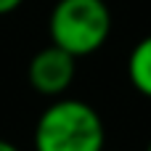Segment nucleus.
<instances>
[{"mask_svg": "<svg viewBox=\"0 0 151 151\" xmlns=\"http://www.w3.org/2000/svg\"><path fill=\"white\" fill-rule=\"evenodd\" d=\"M146 151H151V141H149V146H146Z\"/></svg>", "mask_w": 151, "mask_h": 151, "instance_id": "0eeeda50", "label": "nucleus"}, {"mask_svg": "<svg viewBox=\"0 0 151 151\" xmlns=\"http://www.w3.org/2000/svg\"><path fill=\"white\" fill-rule=\"evenodd\" d=\"M21 3H24V0H0V16L13 13L16 8H21Z\"/></svg>", "mask_w": 151, "mask_h": 151, "instance_id": "39448f33", "label": "nucleus"}, {"mask_svg": "<svg viewBox=\"0 0 151 151\" xmlns=\"http://www.w3.org/2000/svg\"><path fill=\"white\" fill-rule=\"evenodd\" d=\"M104 151H109V149H104Z\"/></svg>", "mask_w": 151, "mask_h": 151, "instance_id": "6e6552de", "label": "nucleus"}, {"mask_svg": "<svg viewBox=\"0 0 151 151\" xmlns=\"http://www.w3.org/2000/svg\"><path fill=\"white\" fill-rule=\"evenodd\" d=\"M127 77L130 85L141 93L151 98V35L141 37L135 42V48L127 56Z\"/></svg>", "mask_w": 151, "mask_h": 151, "instance_id": "20e7f679", "label": "nucleus"}, {"mask_svg": "<svg viewBox=\"0 0 151 151\" xmlns=\"http://www.w3.org/2000/svg\"><path fill=\"white\" fill-rule=\"evenodd\" d=\"M74 74H77V58L56 48L53 42L40 48L27 66V80L32 90L53 101L66 96V90L74 82Z\"/></svg>", "mask_w": 151, "mask_h": 151, "instance_id": "7ed1b4c3", "label": "nucleus"}, {"mask_svg": "<svg viewBox=\"0 0 151 151\" xmlns=\"http://www.w3.org/2000/svg\"><path fill=\"white\" fill-rule=\"evenodd\" d=\"M0 151H19V146L11 143V141H3V138H0Z\"/></svg>", "mask_w": 151, "mask_h": 151, "instance_id": "423d86ee", "label": "nucleus"}, {"mask_svg": "<svg viewBox=\"0 0 151 151\" xmlns=\"http://www.w3.org/2000/svg\"><path fill=\"white\" fill-rule=\"evenodd\" d=\"M111 24L106 0H56L48 19V32L56 48L82 58L106 45Z\"/></svg>", "mask_w": 151, "mask_h": 151, "instance_id": "f03ea898", "label": "nucleus"}, {"mask_svg": "<svg viewBox=\"0 0 151 151\" xmlns=\"http://www.w3.org/2000/svg\"><path fill=\"white\" fill-rule=\"evenodd\" d=\"M35 151H104L106 127L101 114L80 98H56L37 117Z\"/></svg>", "mask_w": 151, "mask_h": 151, "instance_id": "f257e3e1", "label": "nucleus"}]
</instances>
